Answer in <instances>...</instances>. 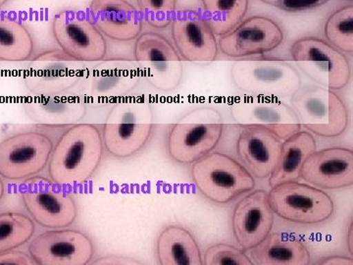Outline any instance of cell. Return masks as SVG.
<instances>
[{
  "label": "cell",
  "instance_id": "1",
  "mask_svg": "<svg viewBox=\"0 0 353 265\" xmlns=\"http://www.w3.org/2000/svg\"><path fill=\"white\" fill-rule=\"evenodd\" d=\"M103 155L101 132L90 124H76L62 135L48 164L51 181L58 186L83 185L94 176Z\"/></svg>",
  "mask_w": 353,
  "mask_h": 265
},
{
  "label": "cell",
  "instance_id": "2",
  "mask_svg": "<svg viewBox=\"0 0 353 265\" xmlns=\"http://www.w3.org/2000/svg\"><path fill=\"white\" fill-rule=\"evenodd\" d=\"M152 104L141 95L123 97L106 118L102 141L113 157L127 158L139 153L152 134Z\"/></svg>",
  "mask_w": 353,
  "mask_h": 265
},
{
  "label": "cell",
  "instance_id": "3",
  "mask_svg": "<svg viewBox=\"0 0 353 265\" xmlns=\"http://www.w3.org/2000/svg\"><path fill=\"white\" fill-rule=\"evenodd\" d=\"M230 74L236 88L252 97L289 99L301 88L296 67L279 58L239 60Z\"/></svg>",
  "mask_w": 353,
  "mask_h": 265
},
{
  "label": "cell",
  "instance_id": "4",
  "mask_svg": "<svg viewBox=\"0 0 353 265\" xmlns=\"http://www.w3.org/2000/svg\"><path fill=\"white\" fill-rule=\"evenodd\" d=\"M290 106L301 126L322 138L341 136L350 122L345 102L329 88H301L290 97Z\"/></svg>",
  "mask_w": 353,
  "mask_h": 265
},
{
  "label": "cell",
  "instance_id": "5",
  "mask_svg": "<svg viewBox=\"0 0 353 265\" xmlns=\"http://www.w3.org/2000/svg\"><path fill=\"white\" fill-rule=\"evenodd\" d=\"M192 178L204 197L227 204L252 190L255 181L245 167L223 153H208L194 162Z\"/></svg>",
  "mask_w": 353,
  "mask_h": 265
},
{
  "label": "cell",
  "instance_id": "6",
  "mask_svg": "<svg viewBox=\"0 0 353 265\" xmlns=\"http://www.w3.org/2000/svg\"><path fill=\"white\" fill-rule=\"evenodd\" d=\"M292 60L309 79L331 90L347 87L352 68L347 57L324 39L306 37L290 48Z\"/></svg>",
  "mask_w": 353,
  "mask_h": 265
},
{
  "label": "cell",
  "instance_id": "7",
  "mask_svg": "<svg viewBox=\"0 0 353 265\" xmlns=\"http://www.w3.org/2000/svg\"><path fill=\"white\" fill-rule=\"evenodd\" d=\"M139 78L136 61L125 58L103 59L85 69L78 84L79 92L85 104H115L137 87Z\"/></svg>",
  "mask_w": 353,
  "mask_h": 265
},
{
  "label": "cell",
  "instance_id": "8",
  "mask_svg": "<svg viewBox=\"0 0 353 265\" xmlns=\"http://www.w3.org/2000/svg\"><path fill=\"white\" fill-rule=\"evenodd\" d=\"M272 210L283 219L301 224H318L334 213V202L326 193L307 184L288 182L268 193Z\"/></svg>",
  "mask_w": 353,
  "mask_h": 265
},
{
  "label": "cell",
  "instance_id": "9",
  "mask_svg": "<svg viewBox=\"0 0 353 265\" xmlns=\"http://www.w3.org/2000/svg\"><path fill=\"white\" fill-rule=\"evenodd\" d=\"M52 32L61 50L81 62H97L106 57L108 44L90 16L65 9L54 16Z\"/></svg>",
  "mask_w": 353,
  "mask_h": 265
},
{
  "label": "cell",
  "instance_id": "10",
  "mask_svg": "<svg viewBox=\"0 0 353 265\" xmlns=\"http://www.w3.org/2000/svg\"><path fill=\"white\" fill-rule=\"evenodd\" d=\"M85 69V62L62 50L43 51L32 58L26 70V87L36 97L67 92L78 86Z\"/></svg>",
  "mask_w": 353,
  "mask_h": 265
},
{
  "label": "cell",
  "instance_id": "11",
  "mask_svg": "<svg viewBox=\"0 0 353 265\" xmlns=\"http://www.w3.org/2000/svg\"><path fill=\"white\" fill-rule=\"evenodd\" d=\"M53 150L46 135L26 132L13 135L0 143V177L20 181L46 168Z\"/></svg>",
  "mask_w": 353,
  "mask_h": 265
},
{
  "label": "cell",
  "instance_id": "12",
  "mask_svg": "<svg viewBox=\"0 0 353 265\" xmlns=\"http://www.w3.org/2000/svg\"><path fill=\"white\" fill-rule=\"evenodd\" d=\"M230 114L239 126L262 128L281 139L301 129L290 106L278 99L252 95L236 97L230 104Z\"/></svg>",
  "mask_w": 353,
  "mask_h": 265
},
{
  "label": "cell",
  "instance_id": "13",
  "mask_svg": "<svg viewBox=\"0 0 353 265\" xmlns=\"http://www.w3.org/2000/svg\"><path fill=\"white\" fill-rule=\"evenodd\" d=\"M22 199L30 215L41 226L65 228L76 219L78 209L73 197L43 177L26 183Z\"/></svg>",
  "mask_w": 353,
  "mask_h": 265
},
{
  "label": "cell",
  "instance_id": "14",
  "mask_svg": "<svg viewBox=\"0 0 353 265\" xmlns=\"http://www.w3.org/2000/svg\"><path fill=\"white\" fill-rule=\"evenodd\" d=\"M284 32L271 18L252 16L226 35L221 36L218 48L226 57L243 58L276 50L284 41Z\"/></svg>",
  "mask_w": 353,
  "mask_h": 265
},
{
  "label": "cell",
  "instance_id": "15",
  "mask_svg": "<svg viewBox=\"0 0 353 265\" xmlns=\"http://www.w3.org/2000/svg\"><path fill=\"white\" fill-rule=\"evenodd\" d=\"M30 255L39 265H85L94 255L87 235L76 230H50L30 244Z\"/></svg>",
  "mask_w": 353,
  "mask_h": 265
},
{
  "label": "cell",
  "instance_id": "16",
  "mask_svg": "<svg viewBox=\"0 0 353 265\" xmlns=\"http://www.w3.org/2000/svg\"><path fill=\"white\" fill-rule=\"evenodd\" d=\"M172 38L179 55L185 61L211 63L218 55L214 32L196 9H181L171 23Z\"/></svg>",
  "mask_w": 353,
  "mask_h": 265
},
{
  "label": "cell",
  "instance_id": "17",
  "mask_svg": "<svg viewBox=\"0 0 353 265\" xmlns=\"http://www.w3.org/2000/svg\"><path fill=\"white\" fill-rule=\"evenodd\" d=\"M220 123L189 122L185 119L171 127L167 150L172 159L192 164L212 152L222 138Z\"/></svg>",
  "mask_w": 353,
  "mask_h": 265
},
{
  "label": "cell",
  "instance_id": "18",
  "mask_svg": "<svg viewBox=\"0 0 353 265\" xmlns=\"http://www.w3.org/2000/svg\"><path fill=\"white\" fill-rule=\"evenodd\" d=\"M301 178L320 189L338 190L353 185V152L347 148L315 150L304 161Z\"/></svg>",
  "mask_w": 353,
  "mask_h": 265
},
{
  "label": "cell",
  "instance_id": "19",
  "mask_svg": "<svg viewBox=\"0 0 353 265\" xmlns=\"http://www.w3.org/2000/svg\"><path fill=\"white\" fill-rule=\"evenodd\" d=\"M232 223L234 238L245 252L261 243L274 224V213L266 190H254L239 202Z\"/></svg>",
  "mask_w": 353,
  "mask_h": 265
},
{
  "label": "cell",
  "instance_id": "20",
  "mask_svg": "<svg viewBox=\"0 0 353 265\" xmlns=\"http://www.w3.org/2000/svg\"><path fill=\"white\" fill-rule=\"evenodd\" d=\"M90 18L102 35L116 41H132L143 30L141 13L128 0H92Z\"/></svg>",
  "mask_w": 353,
  "mask_h": 265
},
{
  "label": "cell",
  "instance_id": "21",
  "mask_svg": "<svg viewBox=\"0 0 353 265\" xmlns=\"http://www.w3.org/2000/svg\"><path fill=\"white\" fill-rule=\"evenodd\" d=\"M282 145L281 139L268 130L246 127L239 137L236 152L250 174L266 179L277 167Z\"/></svg>",
  "mask_w": 353,
  "mask_h": 265
},
{
  "label": "cell",
  "instance_id": "22",
  "mask_svg": "<svg viewBox=\"0 0 353 265\" xmlns=\"http://www.w3.org/2000/svg\"><path fill=\"white\" fill-rule=\"evenodd\" d=\"M23 106L32 120L50 127L78 124L87 113V104L80 95L65 92L48 97L32 95Z\"/></svg>",
  "mask_w": 353,
  "mask_h": 265
},
{
  "label": "cell",
  "instance_id": "23",
  "mask_svg": "<svg viewBox=\"0 0 353 265\" xmlns=\"http://www.w3.org/2000/svg\"><path fill=\"white\" fill-rule=\"evenodd\" d=\"M256 265H308L310 253L303 241L290 235L271 233L248 251Z\"/></svg>",
  "mask_w": 353,
  "mask_h": 265
},
{
  "label": "cell",
  "instance_id": "24",
  "mask_svg": "<svg viewBox=\"0 0 353 265\" xmlns=\"http://www.w3.org/2000/svg\"><path fill=\"white\" fill-rule=\"evenodd\" d=\"M315 150V139L309 132L299 131L285 139L277 167L269 177L270 187L299 180L304 161Z\"/></svg>",
  "mask_w": 353,
  "mask_h": 265
},
{
  "label": "cell",
  "instance_id": "25",
  "mask_svg": "<svg viewBox=\"0 0 353 265\" xmlns=\"http://www.w3.org/2000/svg\"><path fill=\"white\" fill-rule=\"evenodd\" d=\"M161 265H202L201 248L189 230L178 225L165 228L157 240Z\"/></svg>",
  "mask_w": 353,
  "mask_h": 265
},
{
  "label": "cell",
  "instance_id": "26",
  "mask_svg": "<svg viewBox=\"0 0 353 265\" xmlns=\"http://www.w3.org/2000/svg\"><path fill=\"white\" fill-rule=\"evenodd\" d=\"M31 32L21 21L0 14V61H27L34 52Z\"/></svg>",
  "mask_w": 353,
  "mask_h": 265
},
{
  "label": "cell",
  "instance_id": "27",
  "mask_svg": "<svg viewBox=\"0 0 353 265\" xmlns=\"http://www.w3.org/2000/svg\"><path fill=\"white\" fill-rule=\"evenodd\" d=\"M201 6L212 31L223 36L233 31L245 17L250 0H201Z\"/></svg>",
  "mask_w": 353,
  "mask_h": 265
},
{
  "label": "cell",
  "instance_id": "28",
  "mask_svg": "<svg viewBox=\"0 0 353 265\" xmlns=\"http://www.w3.org/2000/svg\"><path fill=\"white\" fill-rule=\"evenodd\" d=\"M34 224L19 213H0V253L14 250L31 240Z\"/></svg>",
  "mask_w": 353,
  "mask_h": 265
},
{
  "label": "cell",
  "instance_id": "29",
  "mask_svg": "<svg viewBox=\"0 0 353 265\" xmlns=\"http://www.w3.org/2000/svg\"><path fill=\"white\" fill-rule=\"evenodd\" d=\"M136 62H179L181 57L173 44L157 32L139 35L134 46Z\"/></svg>",
  "mask_w": 353,
  "mask_h": 265
},
{
  "label": "cell",
  "instance_id": "30",
  "mask_svg": "<svg viewBox=\"0 0 353 265\" xmlns=\"http://www.w3.org/2000/svg\"><path fill=\"white\" fill-rule=\"evenodd\" d=\"M325 37L328 43L341 52H353V6L334 11L325 24Z\"/></svg>",
  "mask_w": 353,
  "mask_h": 265
},
{
  "label": "cell",
  "instance_id": "31",
  "mask_svg": "<svg viewBox=\"0 0 353 265\" xmlns=\"http://www.w3.org/2000/svg\"><path fill=\"white\" fill-rule=\"evenodd\" d=\"M139 74L152 87L163 92L175 90L183 76V66L179 62H137Z\"/></svg>",
  "mask_w": 353,
  "mask_h": 265
},
{
  "label": "cell",
  "instance_id": "32",
  "mask_svg": "<svg viewBox=\"0 0 353 265\" xmlns=\"http://www.w3.org/2000/svg\"><path fill=\"white\" fill-rule=\"evenodd\" d=\"M141 17L157 29L168 27L175 17L176 0H137Z\"/></svg>",
  "mask_w": 353,
  "mask_h": 265
},
{
  "label": "cell",
  "instance_id": "33",
  "mask_svg": "<svg viewBox=\"0 0 353 265\" xmlns=\"http://www.w3.org/2000/svg\"><path fill=\"white\" fill-rule=\"evenodd\" d=\"M206 265H252L253 262L243 248L217 244L208 248L204 255Z\"/></svg>",
  "mask_w": 353,
  "mask_h": 265
},
{
  "label": "cell",
  "instance_id": "34",
  "mask_svg": "<svg viewBox=\"0 0 353 265\" xmlns=\"http://www.w3.org/2000/svg\"><path fill=\"white\" fill-rule=\"evenodd\" d=\"M331 0H267V3L285 12H303L319 8Z\"/></svg>",
  "mask_w": 353,
  "mask_h": 265
},
{
  "label": "cell",
  "instance_id": "35",
  "mask_svg": "<svg viewBox=\"0 0 353 265\" xmlns=\"http://www.w3.org/2000/svg\"><path fill=\"white\" fill-rule=\"evenodd\" d=\"M32 265L36 264L31 257L18 251H7V252L0 253V265Z\"/></svg>",
  "mask_w": 353,
  "mask_h": 265
},
{
  "label": "cell",
  "instance_id": "36",
  "mask_svg": "<svg viewBox=\"0 0 353 265\" xmlns=\"http://www.w3.org/2000/svg\"><path fill=\"white\" fill-rule=\"evenodd\" d=\"M94 264H141L139 262H136L134 259H126V257H116V255H110V257H101L97 262H94Z\"/></svg>",
  "mask_w": 353,
  "mask_h": 265
},
{
  "label": "cell",
  "instance_id": "37",
  "mask_svg": "<svg viewBox=\"0 0 353 265\" xmlns=\"http://www.w3.org/2000/svg\"><path fill=\"white\" fill-rule=\"evenodd\" d=\"M4 192H6V188H4V184L2 182L1 178H0V199L4 196Z\"/></svg>",
  "mask_w": 353,
  "mask_h": 265
},
{
  "label": "cell",
  "instance_id": "38",
  "mask_svg": "<svg viewBox=\"0 0 353 265\" xmlns=\"http://www.w3.org/2000/svg\"><path fill=\"white\" fill-rule=\"evenodd\" d=\"M9 0H0V9L2 8L4 6H6L8 3Z\"/></svg>",
  "mask_w": 353,
  "mask_h": 265
},
{
  "label": "cell",
  "instance_id": "39",
  "mask_svg": "<svg viewBox=\"0 0 353 265\" xmlns=\"http://www.w3.org/2000/svg\"><path fill=\"white\" fill-rule=\"evenodd\" d=\"M348 1H353V0H348Z\"/></svg>",
  "mask_w": 353,
  "mask_h": 265
}]
</instances>
